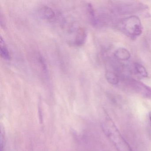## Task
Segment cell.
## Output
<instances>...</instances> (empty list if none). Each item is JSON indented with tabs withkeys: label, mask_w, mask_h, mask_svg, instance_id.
Returning a JSON list of instances; mask_svg holds the SVG:
<instances>
[{
	"label": "cell",
	"mask_w": 151,
	"mask_h": 151,
	"mask_svg": "<svg viewBox=\"0 0 151 151\" xmlns=\"http://www.w3.org/2000/svg\"><path fill=\"white\" fill-rule=\"evenodd\" d=\"M102 127L104 133L117 151H133L109 116H105L102 122Z\"/></svg>",
	"instance_id": "obj_1"
},
{
	"label": "cell",
	"mask_w": 151,
	"mask_h": 151,
	"mask_svg": "<svg viewBox=\"0 0 151 151\" xmlns=\"http://www.w3.org/2000/svg\"><path fill=\"white\" fill-rule=\"evenodd\" d=\"M117 27L119 30L126 37L135 40L142 34L143 27L138 17L131 15L121 19Z\"/></svg>",
	"instance_id": "obj_2"
},
{
	"label": "cell",
	"mask_w": 151,
	"mask_h": 151,
	"mask_svg": "<svg viewBox=\"0 0 151 151\" xmlns=\"http://www.w3.org/2000/svg\"><path fill=\"white\" fill-rule=\"evenodd\" d=\"M31 60L40 77L45 83L49 82V69L46 60L42 54L38 51L32 52L31 55Z\"/></svg>",
	"instance_id": "obj_3"
},
{
	"label": "cell",
	"mask_w": 151,
	"mask_h": 151,
	"mask_svg": "<svg viewBox=\"0 0 151 151\" xmlns=\"http://www.w3.org/2000/svg\"><path fill=\"white\" fill-rule=\"evenodd\" d=\"M124 80L128 88L133 92L144 98L151 99V87L131 78H125Z\"/></svg>",
	"instance_id": "obj_4"
},
{
	"label": "cell",
	"mask_w": 151,
	"mask_h": 151,
	"mask_svg": "<svg viewBox=\"0 0 151 151\" xmlns=\"http://www.w3.org/2000/svg\"><path fill=\"white\" fill-rule=\"evenodd\" d=\"M114 12L120 15L129 14L139 12L145 9V5L135 2H122L113 5Z\"/></svg>",
	"instance_id": "obj_5"
},
{
	"label": "cell",
	"mask_w": 151,
	"mask_h": 151,
	"mask_svg": "<svg viewBox=\"0 0 151 151\" xmlns=\"http://www.w3.org/2000/svg\"><path fill=\"white\" fill-rule=\"evenodd\" d=\"M113 60L108 59L106 63L105 76L108 83L113 85L119 83L121 79L119 67Z\"/></svg>",
	"instance_id": "obj_6"
},
{
	"label": "cell",
	"mask_w": 151,
	"mask_h": 151,
	"mask_svg": "<svg viewBox=\"0 0 151 151\" xmlns=\"http://www.w3.org/2000/svg\"><path fill=\"white\" fill-rule=\"evenodd\" d=\"M36 13L39 18L46 22H55L58 18L54 10L47 5L40 6L37 9Z\"/></svg>",
	"instance_id": "obj_7"
},
{
	"label": "cell",
	"mask_w": 151,
	"mask_h": 151,
	"mask_svg": "<svg viewBox=\"0 0 151 151\" xmlns=\"http://www.w3.org/2000/svg\"><path fill=\"white\" fill-rule=\"evenodd\" d=\"M87 37V32L85 28L78 26L75 31L74 38L71 43L76 46H82L85 43Z\"/></svg>",
	"instance_id": "obj_8"
},
{
	"label": "cell",
	"mask_w": 151,
	"mask_h": 151,
	"mask_svg": "<svg viewBox=\"0 0 151 151\" xmlns=\"http://www.w3.org/2000/svg\"><path fill=\"white\" fill-rule=\"evenodd\" d=\"M86 8L88 18L91 24L94 27H98L97 14L93 6L91 3H87Z\"/></svg>",
	"instance_id": "obj_9"
},
{
	"label": "cell",
	"mask_w": 151,
	"mask_h": 151,
	"mask_svg": "<svg viewBox=\"0 0 151 151\" xmlns=\"http://www.w3.org/2000/svg\"><path fill=\"white\" fill-rule=\"evenodd\" d=\"M114 56L118 60L124 61L128 60L130 58L131 54L130 52L126 48L120 47L116 50Z\"/></svg>",
	"instance_id": "obj_10"
},
{
	"label": "cell",
	"mask_w": 151,
	"mask_h": 151,
	"mask_svg": "<svg viewBox=\"0 0 151 151\" xmlns=\"http://www.w3.org/2000/svg\"><path fill=\"white\" fill-rule=\"evenodd\" d=\"M134 73L137 76L140 78L148 77V73L144 66L140 63H136L133 64Z\"/></svg>",
	"instance_id": "obj_11"
},
{
	"label": "cell",
	"mask_w": 151,
	"mask_h": 151,
	"mask_svg": "<svg viewBox=\"0 0 151 151\" xmlns=\"http://www.w3.org/2000/svg\"><path fill=\"white\" fill-rule=\"evenodd\" d=\"M1 45H0V54L2 59L6 60H10L11 59L10 52L5 40L2 37H1Z\"/></svg>",
	"instance_id": "obj_12"
},
{
	"label": "cell",
	"mask_w": 151,
	"mask_h": 151,
	"mask_svg": "<svg viewBox=\"0 0 151 151\" xmlns=\"http://www.w3.org/2000/svg\"><path fill=\"white\" fill-rule=\"evenodd\" d=\"M5 145V132L2 127H1V151H4Z\"/></svg>",
	"instance_id": "obj_13"
},
{
	"label": "cell",
	"mask_w": 151,
	"mask_h": 151,
	"mask_svg": "<svg viewBox=\"0 0 151 151\" xmlns=\"http://www.w3.org/2000/svg\"><path fill=\"white\" fill-rule=\"evenodd\" d=\"M149 118L151 122V111H150L149 113Z\"/></svg>",
	"instance_id": "obj_14"
}]
</instances>
